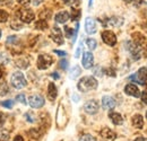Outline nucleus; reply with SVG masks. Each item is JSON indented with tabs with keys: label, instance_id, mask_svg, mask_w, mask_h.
<instances>
[{
	"label": "nucleus",
	"instance_id": "f257e3e1",
	"mask_svg": "<svg viewBox=\"0 0 147 141\" xmlns=\"http://www.w3.org/2000/svg\"><path fill=\"white\" fill-rule=\"evenodd\" d=\"M97 80L92 77V76H86V77H83L78 84H77V87L80 91L83 93H86V91H91V90H94V89L97 88Z\"/></svg>",
	"mask_w": 147,
	"mask_h": 141
},
{
	"label": "nucleus",
	"instance_id": "f03ea898",
	"mask_svg": "<svg viewBox=\"0 0 147 141\" xmlns=\"http://www.w3.org/2000/svg\"><path fill=\"white\" fill-rule=\"evenodd\" d=\"M11 84H13V86H14L15 88H17V89L24 88V87L27 85V81H26V79H25L24 73L20 72V71L14 72L13 76H11Z\"/></svg>",
	"mask_w": 147,
	"mask_h": 141
},
{
	"label": "nucleus",
	"instance_id": "7ed1b4c3",
	"mask_svg": "<svg viewBox=\"0 0 147 141\" xmlns=\"http://www.w3.org/2000/svg\"><path fill=\"white\" fill-rule=\"evenodd\" d=\"M53 63V59L50 54H40L37 58V68L40 70H45Z\"/></svg>",
	"mask_w": 147,
	"mask_h": 141
},
{
	"label": "nucleus",
	"instance_id": "20e7f679",
	"mask_svg": "<svg viewBox=\"0 0 147 141\" xmlns=\"http://www.w3.org/2000/svg\"><path fill=\"white\" fill-rule=\"evenodd\" d=\"M17 16H18V18L23 23H26V24L32 23L34 20V18H35L34 13L31 9H28V8H22V9H19L18 11H17Z\"/></svg>",
	"mask_w": 147,
	"mask_h": 141
},
{
	"label": "nucleus",
	"instance_id": "39448f33",
	"mask_svg": "<svg viewBox=\"0 0 147 141\" xmlns=\"http://www.w3.org/2000/svg\"><path fill=\"white\" fill-rule=\"evenodd\" d=\"M129 79L134 80V81H136V83H138L140 85H144L147 80V69L146 68H140L136 75L130 76Z\"/></svg>",
	"mask_w": 147,
	"mask_h": 141
},
{
	"label": "nucleus",
	"instance_id": "423d86ee",
	"mask_svg": "<svg viewBox=\"0 0 147 141\" xmlns=\"http://www.w3.org/2000/svg\"><path fill=\"white\" fill-rule=\"evenodd\" d=\"M102 40L109 46H114L117 44V36L112 31H104L102 33Z\"/></svg>",
	"mask_w": 147,
	"mask_h": 141
},
{
	"label": "nucleus",
	"instance_id": "0eeeda50",
	"mask_svg": "<svg viewBox=\"0 0 147 141\" xmlns=\"http://www.w3.org/2000/svg\"><path fill=\"white\" fill-rule=\"evenodd\" d=\"M28 104L31 105L32 108H40V107L44 105V98L41 95H37V94L32 95L28 98Z\"/></svg>",
	"mask_w": 147,
	"mask_h": 141
},
{
	"label": "nucleus",
	"instance_id": "6e6552de",
	"mask_svg": "<svg viewBox=\"0 0 147 141\" xmlns=\"http://www.w3.org/2000/svg\"><path fill=\"white\" fill-rule=\"evenodd\" d=\"M98 108H100L98 103L95 99H91V101L86 102L85 105H84V111L87 114H96L98 112Z\"/></svg>",
	"mask_w": 147,
	"mask_h": 141
},
{
	"label": "nucleus",
	"instance_id": "1a4fd4ad",
	"mask_svg": "<svg viewBox=\"0 0 147 141\" xmlns=\"http://www.w3.org/2000/svg\"><path fill=\"white\" fill-rule=\"evenodd\" d=\"M85 31H86L87 34H94V33H96L97 25H96V21L93 18L91 17L86 18V20H85Z\"/></svg>",
	"mask_w": 147,
	"mask_h": 141
},
{
	"label": "nucleus",
	"instance_id": "9d476101",
	"mask_svg": "<svg viewBox=\"0 0 147 141\" xmlns=\"http://www.w3.org/2000/svg\"><path fill=\"white\" fill-rule=\"evenodd\" d=\"M83 67L85 69H91L94 64V56L91 52H85L83 54V60H82Z\"/></svg>",
	"mask_w": 147,
	"mask_h": 141
},
{
	"label": "nucleus",
	"instance_id": "9b49d317",
	"mask_svg": "<svg viewBox=\"0 0 147 141\" xmlns=\"http://www.w3.org/2000/svg\"><path fill=\"white\" fill-rule=\"evenodd\" d=\"M125 93L129 96H132V97H139L140 96V90L135 84H128L125 87Z\"/></svg>",
	"mask_w": 147,
	"mask_h": 141
},
{
	"label": "nucleus",
	"instance_id": "f8f14e48",
	"mask_svg": "<svg viewBox=\"0 0 147 141\" xmlns=\"http://www.w3.org/2000/svg\"><path fill=\"white\" fill-rule=\"evenodd\" d=\"M51 38H52V41H53V42H55V43H57V44H59V45L63 44V42H65L61 31H60L58 27H55V26L53 27V30H52Z\"/></svg>",
	"mask_w": 147,
	"mask_h": 141
},
{
	"label": "nucleus",
	"instance_id": "ddd939ff",
	"mask_svg": "<svg viewBox=\"0 0 147 141\" xmlns=\"http://www.w3.org/2000/svg\"><path fill=\"white\" fill-rule=\"evenodd\" d=\"M101 137L107 141H113L115 140L117 134H115V132H113L109 128H103L101 130Z\"/></svg>",
	"mask_w": 147,
	"mask_h": 141
},
{
	"label": "nucleus",
	"instance_id": "4468645a",
	"mask_svg": "<svg viewBox=\"0 0 147 141\" xmlns=\"http://www.w3.org/2000/svg\"><path fill=\"white\" fill-rule=\"evenodd\" d=\"M102 106L104 109H112L115 107V101L111 96H104L102 98Z\"/></svg>",
	"mask_w": 147,
	"mask_h": 141
},
{
	"label": "nucleus",
	"instance_id": "2eb2a0df",
	"mask_svg": "<svg viewBox=\"0 0 147 141\" xmlns=\"http://www.w3.org/2000/svg\"><path fill=\"white\" fill-rule=\"evenodd\" d=\"M69 18H70V15H69L68 11H60V13H58V14L55 15V21L59 23V24H65Z\"/></svg>",
	"mask_w": 147,
	"mask_h": 141
},
{
	"label": "nucleus",
	"instance_id": "dca6fc26",
	"mask_svg": "<svg viewBox=\"0 0 147 141\" xmlns=\"http://www.w3.org/2000/svg\"><path fill=\"white\" fill-rule=\"evenodd\" d=\"M110 120L112 121V123L115 124V125H120V124L123 123V117L121 116V114L117 113V112H112L110 113Z\"/></svg>",
	"mask_w": 147,
	"mask_h": 141
},
{
	"label": "nucleus",
	"instance_id": "f3484780",
	"mask_svg": "<svg viewBox=\"0 0 147 141\" xmlns=\"http://www.w3.org/2000/svg\"><path fill=\"white\" fill-rule=\"evenodd\" d=\"M132 124L137 129H142L144 126V117L140 114H136L132 116Z\"/></svg>",
	"mask_w": 147,
	"mask_h": 141
},
{
	"label": "nucleus",
	"instance_id": "a211bd4d",
	"mask_svg": "<svg viewBox=\"0 0 147 141\" xmlns=\"http://www.w3.org/2000/svg\"><path fill=\"white\" fill-rule=\"evenodd\" d=\"M48 96L51 101H55L58 96V90H57V87L53 83H50L49 84V88H48Z\"/></svg>",
	"mask_w": 147,
	"mask_h": 141
},
{
	"label": "nucleus",
	"instance_id": "6ab92c4d",
	"mask_svg": "<svg viewBox=\"0 0 147 141\" xmlns=\"http://www.w3.org/2000/svg\"><path fill=\"white\" fill-rule=\"evenodd\" d=\"M132 38H134V43L137 45H142L145 41V37L142 35L140 33H134L132 34Z\"/></svg>",
	"mask_w": 147,
	"mask_h": 141
},
{
	"label": "nucleus",
	"instance_id": "aec40b11",
	"mask_svg": "<svg viewBox=\"0 0 147 141\" xmlns=\"http://www.w3.org/2000/svg\"><path fill=\"white\" fill-rule=\"evenodd\" d=\"M28 60L27 59H25V58H20L18 59L17 61H16V66L19 67V68H22V69H26L27 67H28Z\"/></svg>",
	"mask_w": 147,
	"mask_h": 141
},
{
	"label": "nucleus",
	"instance_id": "412c9836",
	"mask_svg": "<svg viewBox=\"0 0 147 141\" xmlns=\"http://www.w3.org/2000/svg\"><path fill=\"white\" fill-rule=\"evenodd\" d=\"M35 27H36L37 30L44 31V30L48 28V23H47V20H44V19H40V20H37L36 23H35Z\"/></svg>",
	"mask_w": 147,
	"mask_h": 141
},
{
	"label": "nucleus",
	"instance_id": "4be33fe9",
	"mask_svg": "<svg viewBox=\"0 0 147 141\" xmlns=\"http://www.w3.org/2000/svg\"><path fill=\"white\" fill-rule=\"evenodd\" d=\"M80 72H82V69H80V67H78V66H75L71 71H70V78L71 79H76L79 75H80Z\"/></svg>",
	"mask_w": 147,
	"mask_h": 141
},
{
	"label": "nucleus",
	"instance_id": "5701e85b",
	"mask_svg": "<svg viewBox=\"0 0 147 141\" xmlns=\"http://www.w3.org/2000/svg\"><path fill=\"white\" fill-rule=\"evenodd\" d=\"M109 23H110L111 25H113V26H120V25H122V23H123V19L120 17H112L109 19Z\"/></svg>",
	"mask_w": 147,
	"mask_h": 141
},
{
	"label": "nucleus",
	"instance_id": "b1692460",
	"mask_svg": "<svg viewBox=\"0 0 147 141\" xmlns=\"http://www.w3.org/2000/svg\"><path fill=\"white\" fill-rule=\"evenodd\" d=\"M86 45H87V48L92 51V50H95V49H96L97 42H96L94 38H87V40H86Z\"/></svg>",
	"mask_w": 147,
	"mask_h": 141
},
{
	"label": "nucleus",
	"instance_id": "393cba45",
	"mask_svg": "<svg viewBox=\"0 0 147 141\" xmlns=\"http://www.w3.org/2000/svg\"><path fill=\"white\" fill-rule=\"evenodd\" d=\"M9 139V132L6 130H0V141H7Z\"/></svg>",
	"mask_w": 147,
	"mask_h": 141
},
{
	"label": "nucleus",
	"instance_id": "a878e982",
	"mask_svg": "<svg viewBox=\"0 0 147 141\" xmlns=\"http://www.w3.org/2000/svg\"><path fill=\"white\" fill-rule=\"evenodd\" d=\"M8 17H9L8 13L5 11V10H2V9H0V23L7 21V20H8Z\"/></svg>",
	"mask_w": 147,
	"mask_h": 141
},
{
	"label": "nucleus",
	"instance_id": "bb28decb",
	"mask_svg": "<svg viewBox=\"0 0 147 141\" xmlns=\"http://www.w3.org/2000/svg\"><path fill=\"white\" fill-rule=\"evenodd\" d=\"M79 141H96V139L93 137L92 134H83L79 138Z\"/></svg>",
	"mask_w": 147,
	"mask_h": 141
},
{
	"label": "nucleus",
	"instance_id": "cd10ccee",
	"mask_svg": "<svg viewBox=\"0 0 147 141\" xmlns=\"http://www.w3.org/2000/svg\"><path fill=\"white\" fill-rule=\"evenodd\" d=\"M25 117H26V121H28V122H34L35 121V115L32 113V112H27L26 114H25Z\"/></svg>",
	"mask_w": 147,
	"mask_h": 141
},
{
	"label": "nucleus",
	"instance_id": "c85d7f7f",
	"mask_svg": "<svg viewBox=\"0 0 147 141\" xmlns=\"http://www.w3.org/2000/svg\"><path fill=\"white\" fill-rule=\"evenodd\" d=\"M14 105V101L13 99H8V101H5V102H1V106L6 107V108H11Z\"/></svg>",
	"mask_w": 147,
	"mask_h": 141
},
{
	"label": "nucleus",
	"instance_id": "c756f323",
	"mask_svg": "<svg viewBox=\"0 0 147 141\" xmlns=\"http://www.w3.org/2000/svg\"><path fill=\"white\" fill-rule=\"evenodd\" d=\"M8 93V87L6 83H1L0 84V95H5Z\"/></svg>",
	"mask_w": 147,
	"mask_h": 141
},
{
	"label": "nucleus",
	"instance_id": "7c9ffc66",
	"mask_svg": "<svg viewBox=\"0 0 147 141\" xmlns=\"http://www.w3.org/2000/svg\"><path fill=\"white\" fill-rule=\"evenodd\" d=\"M79 17H80V11L78 9H73L71 10V18L74 20H77Z\"/></svg>",
	"mask_w": 147,
	"mask_h": 141
},
{
	"label": "nucleus",
	"instance_id": "2f4dec72",
	"mask_svg": "<svg viewBox=\"0 0 147 141\" xmlns=\"http://www.w3.org/2000/svg\"><path fill=\"white\" fill-rule=\"evenodd\" d=\"M16 99L18 101L19 103H23V104H26V99H25V95L24 94H19L16 96Z\"/></svg>",
	"mask_w": 147,
	"mask_h": 141
},
{
	"label": "nucleus",
	"instance_id": "473e14b6",
	"mask_svg": "<svg viewBox=\"0 0 147 141\" xmlns=\"http://www.w3.org/2000/svg\"><path fill=\"white\" fill-rule=\"evenodd\" d=\"M14 0H0V5L1 6H5V7H8V6H11Z\"/></svg>",
	"mask_w": 147,
	"mask_h": 141
},
{
	"label": "nucleus",
	"instance_id": "72a5a7b5",
	"mask_svg": "<svg viewBox=\"0 0 147 141\" xmlns=\"http://www.w3.org/2000/svg\"><path fill=\"white\" fill-rule=\"evenodd\" d=\"M82 50H83V45H82V43H80V44H79V46H78V49L76 50V53H75V56H76V58H79V56H80Z\"/></svg>",
	"mask_w": 147,
	"mask_h": 141
},
{
	"label": "nucleus",
	"instance_id": "f704fd0d",
	"mask_svg": "<svg viewBox=\"0 0 147 141\" xmlns=\"http://www.w3.org/2000/svg\"><path fill=\"white\" fill-rule=\"evenodd\" d=\"M140 96H142V102L147 105V93L146 91H144L143 94H140Z\"/></svg>",
	"mask_w": 147,
	"mask_h": 141
},
{
	"label": "nucleus",
	"instance_id": "c9c22d12",
	"mask_svg": "<svg viewBox=\"0 0 147 141\" xmlns=\"http://www.w3.org/2000/svg\"><path fill=\"white\" fill-rule=\"evenodd\" d=\"M5 121H6V116H5V114H3V113H1V112H0V126H2V125H3Z\"/></svg>",
	"mask_w": 147,
	"mask_h": 141
},
{
	"label": "nucleus",
	"instance_id": "e433bc0d",
	"mask_svg": "<svg viewBox=\"0 0 147 141\" xmlns=\"http://www.w3.org/2000/svg\"><path fill=\"white\" fill-rule=\"evenodd\" d=\"M30 133L33 134V136H31V137H33V138H35V139H37V138L40 137V133L37 132L36 130H32V131H30Z\"/></svg>",
	"mask_w": 147,
	"mask_h": 141
},
{
	"label": "nucleus",
	"instance_id": "4c0bfd02",
	"mask_svg": "<svg viewBox=\"0 0 147 141\" xmlns=\"http://www.w3.org/2000/svg\"><path fill=\"white\" fill-rule=\"evenodd\" d=\"M67 66H68V62H67L66 60H61V61H60V67H61L62 69H67Z\"/></svg>",
	"mask_w": 147,
	"mask_h": 141
},
{
	"label": "nucleus",
	"instance_id": "58836bf2",
	"mask_svg": "<svg viewBox=\"0 0 147 141\" xmlns=\"http://www.w3.org/2000/svg\"><path fill=\"white\" fill-rule=\"evenodd\" d=\"M17 2H18L19 5H23V6H26V5H28V3L31 2V0H17Z\"/></svg>",
	"mask_w": 147,
	"mask_h": 141
},
{
	"label": "nucleus",
	"instance_id": "ea45409f",
	"mask_svg": "<svg viewBox=\"0 0 147 141\" xmlns=\"http://www.w3.org/2000/svg\"><path fill=\"white\" fill-rule=\"evenodd\" d=\"M22 27V25L20 24H16V23H11V28H15V30H19Z\"/></svg>",
	"mask_w": 147,
	"mask_h": 141
},
{
	"label": "nucleus",
	"instance_id": "a19ab883",
	"mask_svg": "<svg viewBox=\"0 0 147 141\" xmlns=\"http://www.w3.org/2000/svg\"><path fill=\"white\" fill-rule=\"evenodd\" d=\"M16 41H17V37H16V36H10V37L7 40V43L9 44L10 42H16Z\"/></svg>",
	"mask_w": 147,
	"mask_h": 141
},
{
	"label": "nucleus",
	"instance_id": "79ce46f5",
	"mask_svg": "<svg viewBox=\"0 0 147 141\" xmlns=\"http://www.w3.org/2000/svg\"><path fill=\"white\" fill-rule=\"evenodd\" d=\"M55 53H57L58 55H60V56H65L66 55V52L65 51H59V50H55Z\"/></svg>",
	"mask_w": 147,
	"mask_h": 141
},
{
	"label": "nucleus",
	"instance_id": "37998d69",
	"mask_svg": "<svg viewBox=\"0 0 147 141\" xmlns=\"http://www.w3.org/2000/svg\"><path fill=\"white\" fill-rule=\"evenodd\" d=\"M32 1V3L34 5V6H38V5H41L42 3V1L43 0H31Z\"/></svg>",
	"mask_w": 147,
	"mask_h": 141
},
{
	"label": "nucleus",
	"instance_id": "c03bdc74",
	"mask_svg": "<svg viewBox=\"0 0 147 141\" xmlns=\"http://www.w3.org/2000/svg\"><path fill=\"white\" fill-rule=\"evenodd\" d=\"M94 75H96V76H102V73H101V68L94 69Z\"/></svg>",
	"mask_w": 147,
	"mask_h": 141
},
{
	"label": "nucleus",
	"instance_id": "a18cd8bd",
	"mask_svg": "<svg viewBox=\"0 0 147 141\" xmlns=\"http://www.w3.org/2000/svg\"><path fill=\"white\" fill-rule=\"evenodd\" d=\"M66 5H73L74 2H75V0H62Z\"/></svg>",
	"mask_w": 147,
	"mask_h": 141
},
{
	"label": "nucleus",
	"instance_id": "49530a36",
	"mask_svg": "<svg viewBox=\"0 0 147 141\" xmlns=\"http://www.w3.org/2000/svg\"><path fill=\"white\" fill-rule=\"evenodd\" d=\"M135 141H147V139L144 137H138L137 139H135Z\"/></svg>",
	"mask_w": 147,
	"mask_h": 141
},
{
	"label": "nucleus",
	"instance_id": "de8ad7c7",
	"mask_svg": "<svg viewBox=\"0 0 147 141\" xmlns=\"http://www.w3.org/2000/svg\"><path fill=\"white\" fill-rule=\"evenodd\" d=\"M14 141H24V139H23L20 136H16V138L14 139Z\"/></svg>",
	"mask_w": 147,
	"mask_h": 141
},
{
	"label": "nucleus",
	"instance_id": "09e8293b",
	"mask_svg": "<svg viewBox=\"0 0 147 141\" xmlns=\"http://www.w3.org/2000/svg\"><path fill=\"white\" fill-rule=\"evenodd\" d=\"M52 77H55V78H59V76H58L57 73H52Z\"/></svg>",
	"mask_w": 147,
	"mask_h": 141
},
{
	"label": "nucleus",
	"instance_id": "8fccbe9b",
	"mask_svg": "<svg viewBox=\"0 0 147 141\" xmlns=\"http://www.w3.org/2000/svg\"><path fill=\"white\" fill-rule=\"evenodd\" d=\"M1 77H2V70H1V68H0V79H1Z\"/></svg>",
	"mask_w": 147,
	"mask_h": 141
},
{
	"label": "nucleus",
	"instance_id": "3c124183",
	"mask_svg": "<svg viewBox=\"0 0 147 141\" xmlns=\"http://www.w3.org/2000/svg\"><path fill=\"white\" fill-rule=\"evenodd\" d=\"M123 1H126V2H132L134 0H123Z\"/></svg>",
	"mask_w": 147,
	"mask_h": 141
},
{
	"label": "nucleus",
	"instance_id": "603ef678",
	"mask_svg": "<svg viewBox=\"0 0 147 141\" xmlns=\"http://www.w3.org/2000/svg\"><path fill=\"white\" fill-rule=\"evenodd\" d=\"M92 2H93V0H90V7L92 6Z\"/></svg>",
	"mask_w": 147,
	"mask_h": 141
},
{
	"label": "nucleus",
	"instance_id": "864d4df0",
	"mask_svg": "<svg viewBox=\"0 0 147 141\" xmlns=\"http://www.w3.org/2000/svg\"><path fill=\"white\" fill-rule=\"evenodd\" d=\"M0 37H1V30H0Z\"/></svg>",
	"mask_w": 147,
	"mask_h": 141
},
{
	"label": "nucleus",
	"instance_id": "5fc2aeb1",
	"mask_svg": "<svg viewBox=\"0 0 147 141\" xmlns=\"http://www.w3.org/2000/svg\"><path fill=\"white\" fill-rule=\"evenodd\" d=\"M146 117H147V112H146Z\"/></svg>",
	"mask_w": 147,
	"mask_h": 141
}]
</instances>
